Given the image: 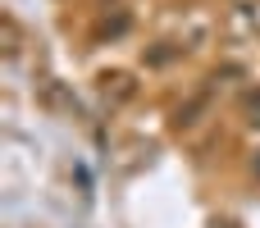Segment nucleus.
<instances>
[{
    "mask_svg": "<svg viewBox=\"0 0 260 228\" xmlns=\"http://www.w3.org/2000/svg\"><path fill=\"white\" fill-rule=\"evenodd\" d=\"M247 110L256 114V123H260V91H251V96H247Z\"/></svg>",
    "mask_w": 260,
    "mask_h": 228,
    "instance_id": "f257e3e1",
    "label": "nucleus"
}]
</instances>
